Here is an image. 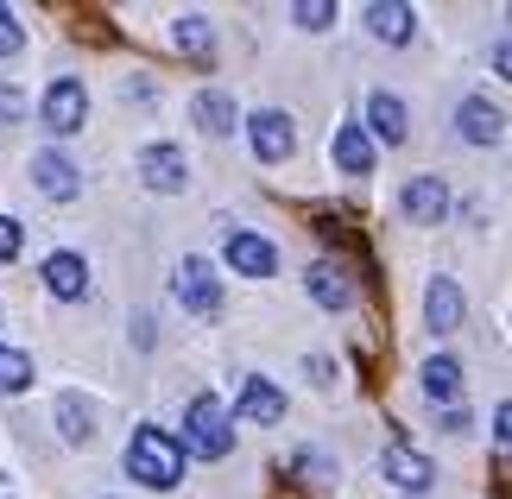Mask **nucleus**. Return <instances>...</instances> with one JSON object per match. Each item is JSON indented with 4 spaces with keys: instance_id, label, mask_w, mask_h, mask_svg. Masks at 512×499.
Segmentation results:
<instances>
[{
    "instance_id": "f257e3e1",
    "label": "nucleus",
    "mask_w": 512,
    "mask_h": 499,
    "mask_svg": "<svg viewBox=\"0 0 512 499\" xmlns=\"http://www.w3.org/2000/svg\"><path fill=\"white\" fill-rule=\"evenodd\" d=\"M127 474L152 493H171L184 481V449H177V436H165L159 424H140L127 436Z\"/></svg>"
},
{
    "instance_id": "f03ea898",
    "label": "nucleus",
    "mask_w": 512,
    "mask_h": 499,
    "mask_svg": "<svg viewBox=\"0 0 512 499\" xmlns=\"http://www.w3.org/2000/svg\"><path fill=\"white\" fill-rule=\"evenodd\" d=\"M184 455H203V462H222V455L234 449V417L222 398H190V411H184V443H177Z\"/></svg>"
},
{
    "instance_id": "7ed1b4c3",
    "label": "nucleus",
    "mask_w": 512,
    "mask_h": 499,
    "mask_svg": "<svg viewBox=\"0 0 512 499\" xmlns=\"http://www.w3.org/2000/svg\"><path fill=\"white\" fill-rule=\"evenodd\" d=\"M171 291H177V304H184L196 323H215V316H222V272L209 266V259H184V266L171 272Z\"/></svg>"
},
{
    "instance_id": "20e7f679",
    "label": "nucleus",
    "mask_w": 512,
    "mask_h": 499,
    "mask_svg": "<svg viewBox=\"0 0 512 499\" xmlns=\"http://www.w3.org/2000/svg\"><path fill=\"white\" fill-rule=\"evenodd\" d=\"M38 121H45L57 139H64V133H83V121H89V89H83V76H57V83L45 89V102H38Z\"/></svg>"
},
{
    "instance_id": "39448f33",
    "label": "nucleus",
    "mask_w": 512,
    "mask_h": 499,
    "mask_svg": "<svg viewBox=\"0 0 512 499\" xmlns=\"http://www.w3.org/2000/svg\"><path fill=\"white\" fill-rule=\"evenodd\" d=\"M247 139H253V158H260V165H285L291 158V146H298V127L285 121L279 108H260V114H247Z\"/></svg>"
},
{
    "instance_id": "423d86ee",
    "label": "nucleus",
    "mask_w": 512,
    "mask_h": 499,
    "mask_svg": "<svg viewBox=\"0 0 512 499\" xmlns=\"http://www.w3.org/2000/svg\"><path fill=\"white\" fill-rule=\"evenodd\" d=\"M140 184L159 190V196H177L190 184V165H184V146H171V139H152L140 152Z\"/></svg>"
},
{
    "instance_id": "0eeeda50",
    "label": "nucleus",
    "mask_w": 512,
    "mask_h": 499,
    "mask_svg": "<svg viewBox=\"0 0 512 499\" xmlns=\"http://www.w3.org/2000/svg\"><path fill=\"white\" fill-rule=\"evenodd\" d=\"M222 259H228L241 278H272V272H279V247H272L266 234H253V228H228Z\"/></svg>"
},
{
    "instance_id": "6e6552de",
    "label": "nucleus",
    "mask_w": 512,
    "mask_h": 499,
    "mask_svg": "<svg viewBox=\"0 0 512 499\" xmlns=\"http://www.w3.org/2000/svg\"><path fill=\"white\" fill-rule=\"evenodd\" d=\"M234 417H241V424H285V392L272 386L266 373H247L241 386H234Z\"/></svg>"
},
{
    "instance_id": "1a4fd4ad",
    "label": "nucleus",
    "mask_w": 512,
    "mask_h": 499,
    "mask_svg": "<svg viewBox=\"0 0 512 499\" xmlns=\"http://www.w3.org/2000/svg\"><path fill=\"white\" fill-rule=\"evenodd\" d=\"M367 139H373V152H392V146H405V133H411V121H405V102L399 95H386V89H373L367 95V127H361Z\"/></svg>"
},
{
    "instance_id": "9d476101",
    "label": "nucleus",
    "mask_w": 512,
    "mask_h": 499,
    "mask_svg": "<svg viewBox=\"0 0 512 499\" xmlns=\"http://www.w3.org/2000/svg\"><path fill=\"white\" fill-rule=\"evenodd\" d=\"M399 209H405V222H418V228L443 222V215H449V184H443V177H430V171H418L399 190Z\"/></svg>"
},
{
    "instance_id": "9b49d317",
    "label": "nucleus",
    "mask_w": 512,
    "mask_h": 499,
    "mask_svg": "<svg viewBox=\"0 0 512 499\" xmlns=\"http://www.w3.org/2000/svg\"><path fill=\"white\" fill-rule=\"evenodd\" d=\"M32 184L45 190L51 203H76V196H83V171H76L57 146H45V152L32 158Z\"/></svg>"
},
{
    "instance_id": "f8f14e48",
    "label": "nucleus",
    "mask_w": 512,
    "mask_h": 499,
    "mask_svg": "<svg viewBox=\"0 0 512 499\" xmlns=\"http://www.w3.org/2000/svg\"><path fill=\"white\" fill-rule=\"evenodd\" d=\"M456 133L468 139V146H500V139H506V114L487 102V95H468V102L456 108Z\"/></svg>"
},
{
    "instance_id": "ddd939ff",
    "label": "nucleus",
    "mask_w": 512,
    "mask_h": 499,
    "mask_svg": "<svg viewBox=\"0 0 512 499\" xmlns=\"http://www.w3.org/2000/svg\"><path fill=\"white\" fill-rule=\"evenodd\" d=\"M304 291L317 297L323 310H348V304H354V278H348L342 259H317V266L304 272Z\"/></svg>"
},
{
    "instance_id": "4468645a",
    "label": "nucleus",
    "mask_w": 512,
    "mask_h": 499,
    "mask_svg": "<svg viewBox=\"0 0 512 499\" xmlns=\"http://www.w3.org/2000/svg\"><path fill=\"white\" fill-rule=\"evenodd\" d=\"M45 291L76 304V297H89V259L83 253H51L45 259Z\"/></svg>"
},
{
    "instance_id": "2eb2a0df",
    "label": "nucleus",
    "mask_w": 512,
    "mask_h": 499,
    "mask_svg": "<svg viewBox=\"0 0 512 499\" xmlns=\"http://www.w3.org/2000/svg\"><path fill=\"white\" fill-rule=\"evenodd\" d=\"M367 32L380 38V45H405V38L418 32V7H405V0H373V7H367Z\"/></svg>"
},
{
    "instance_id": "dca6fc26",
    "label": "nucleus",
    "mask_w": 512,
    "mask_h": 499,
    "mask_svg": "<svg viewBox=\"0 0 512 499\" xmlns=\"http://www.w3.org/2000/svg\"><path fill=\"white\" fill-rule=\"evenodd\" d=\"M380 468H386V481H392V487H405V493H418V487H430V474H437V468H430V462H424L418 449H405L399 436H392V443H386V455H380Z\"/></svg>"
},
{
    "instance_id": "f3484780",
    "label": "nucleus",
    "mask_w": 512,
    "mask_h": 499,
    "mask_svg": "<svg viewBox=\"0 0 512 499\" xmlns=\"http://www.w3.org/2000/svg\"><path fill=\"white\" fill-rule=\"evenodd\" d=\"M190 121L203 127L209 139H222V133H234V121H241V108H234V95H228V89H196V102H190Z\"/></svg>"
},
{
    "instance_id": "a211bd4d",
    "label": "nucleus",
    "mask_w": 512,
    "mask_h": 499,
    "mask_svg": "<svg viewBox=\"0 0 512 499\" xmlns=\"http://www.w3.org/2000/svg\"><path fill=\"white\" fill-rule=\"evenodd\" d=\"M424 323L449 335V329H462V285L456 278H430V291H424Z\"/></svg>"
},
{
    "instance_id": "6ab92c4d",
    "label": "nucleus",
    "mask_w": 512,
    "mask_h": 499,
    "mask_svg": "<svg viewBox=\"0 0 512 499\" xmlns=\"http://www.w3.org/2000/svg\"><path fill=\"white\" fill-rule=\"evenodd\" d=\"M171 45L184 51L190 64H203V70L215 64V32H209L203 13H177V19H171Z\"/></svg>"
},
{
    "instance_id": "aec40b11",
    "label": "nucleus",
    "mask_w": 512,
    "mask_h": 499,
    "mask_svg": "<svg viewBox=\"0 0 512 499\" xmlns=\"http://www.w3.org/2000/svg\"><path fill=\"white\" fill-rule=\"evenodd\" d=\"M329 158H336L348 177H367V171H373V139L361 133V121H342V127H336V139H329Z\"/></svg>"
},
{
    "instance_id": "412c9836",
    "label": "nucleus",
    "mask_w": 512,
    "mask_h": 499,
    "mask_svg": "<svg viewBox=\"0 0 512 499\" xmlns=\"http://www.w3.org/2000/svg\"><path fill=\"white\" fill-rule=\"evenodd\" d=\"M424 398H430V405H449V411H456V398H462V361L430 354V361H424Z\"/></svg>"
},
{
    "instance_id": "4be33fe9",
    "label": "nucleus",
    "mask_w": 512,
    "mask_h": 499,
    "mask_svg": "<svg viewBox=\"0 0 512 499\" xmlns=\"http://www.w3.org/2000/svg\"><path fill=\"white\" fill-rule=\"evenodd\" d=\"M57 430H64V443H89V436H95V411L76 392H64V398H57Z\"/></svg>"
},
{
    "instance_id": "5701e85b",
    "label": "nucleus",
    "mask_w": 512,
    "mask_h": 499,
    "mask_svg": "<svg viewBox=\"0 0 512 499\" xmlns=\"http://www.w3.org/2000/svg\"><path fill=\"white\" fill-rule=\"evenodd\" d=\"M32 354H19V348H0V392H26L32 386Z\"/></svg>"
},
{
    "instance_id": "b1692460",
    "label": "nucleus",
    "mask_w": 512,
    "mask_h": 499,
    "mask_svg": "<svg viewBox=\"0 0 512 499\" xmlns=\"http://www.w3.org/2000/svg\"><path fill=\"white\" fill-rule=\"evenodd\" d=\"M291 19H298L304 32H329V26H336V7H329V0H298Z\"/></svg>"
},
{
    "instance_id": "393cba45",
    "label": "nucleus",
    "mask_w": 512,
    "mask_h": 499,
    "mask_svg": "<svg viewBox=\"0 0 512 499\" xmlns=\"http://www.w3.org/2000/svg\"><path fill=\"white\" fill-rule=\"evenodd\" d=\"M19 45H26V26L13 7H0V57H19Z\"/></svg>"
},
{
    "instance_id": "a878e982",
    "label": "nucleus",
    "mask_w": 512,
    "mask_h": 499,
    "mask_svg": "<svg viewBox=\"0 0 512 499\" xmlns=\"http://www.w3.org/2000/svg\"><path fill=\"white\" fill-rule=\"evenodd\" d=\"M0 259H19V222L0 215Z\"/></svg>"
},
{
    "instance_id": "bb28decb",
    "label": "nucleus",
    "mask_w": 512,
    "mask_h": 499,
    "mask_svg": "<svg viewBox=\"0 0 512 499\" xmlns=\"http://www.w3.org/2000/svg\"><path fill=\"white\" fill-rule=\"evenodd\" d=\"M0 121H26V95L19 89H0Z\"/></svg>"
}]
</instances>
